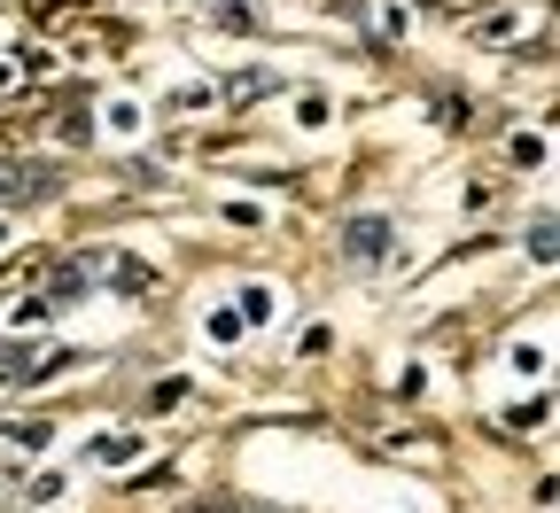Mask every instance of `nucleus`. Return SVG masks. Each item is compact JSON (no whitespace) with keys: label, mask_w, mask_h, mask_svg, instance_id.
<instances>
[{"label":"nucleus","mask_w":560,"mask_h":513,"mask_svg":"<svg viewBox=\"0 0 560 513\" xmlns=\"http://www.w3.org/2000/svg\"><path fill=\"white\" fill-rule=\"evenodd\" d=\"M342 249H350V257H382V249H389V226H382V218H350V226H342Z\"/></svg>","instance_id":"nucleus-1"},{"label":"nucleus","mask_w":560,"mask_h":513,"mask_svg":"<svg viewBox=\"0 0 560 513\" xmlns=\"http://www.w3.org/2000/svg\"><path fill=\"white\" fill-rule=\"evenodd\" d=\"M272 312H280L272 288H242V312H234V319H242V327H257V319H272Z\"/></svg>","instance_id":"nucleus-2"}]
</instances>
